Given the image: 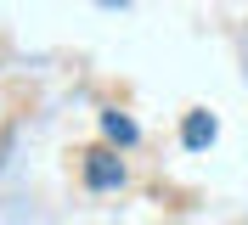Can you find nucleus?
Masks as SVG:
<instances>
[{"mask_svg": "<svg viewBox=\"0 0 248 225\" xmlns=\"http://www.w3.org/2000/svg\"><path fill=\"white\" fill-rule=\"evenodd\" d=\"M102 130H108V141H119V147L136 141V124L124 119V113H102Z\"/></svg>", "mask_w": 248, "mask_h": 225, "instance_id": "7ed1b4c3", "label": "nucleus"}, {"mask_svg": "<svg viewBox=\"0 0 248 225\" xmlns=\"http://www.w3.org/2000/svg\"><path fill=\"white\" fill-rule=\"evenodd\" d=\"M181 141H186V147H209V141H215V119H209V113H186Z\"/></svg>", "mask_w": 248, "mask_h": 225, "instance_id": "f03ea898", "label": "nucleus"}, {"mask_svg": "<svg viewBox=\"0 0 248 225\" xmlns=\"http://www.w3.org/2000/svg\"><path fill=\"white\" fill-rule=\"evenodd\" d=\"M85 186H91V192H113V186H124L119 152H108V147H91V152H85Z\"/></svg>", "mask_w": 248, "mask_h": 225, "instance_id": "f257e3e1", "label": "nucleus"}]
</instances>
